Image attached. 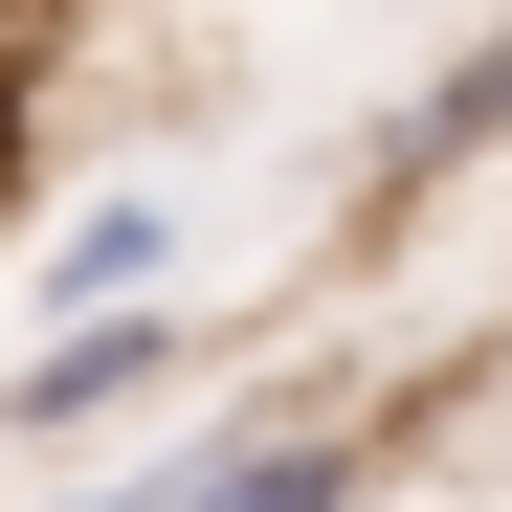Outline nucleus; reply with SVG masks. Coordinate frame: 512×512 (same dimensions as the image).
<instances>
[{"label":"nucleus","instance_id":"nucleus-1","mask_svg":"<svg viewBox=\"0 0 512 512\" xmlns=\"http://www.w3.org/2000/svg\"><path fill=\"white\" fill-rule=\"evenodd\" d=\"M156 512H357L379 490V423L357 401H245V423H201L179 468H134Z\"/></svg>","mask_w":512,"mask_h":512},{"label":"nucleus","instance_id":"nucleus-4","mask_svg":"<svg viewBox=\"0 0 512 512\" xmlns=\"http://www.w3.org/2000/svg\"><path fill=\"white\" fill-rule=\"evenodd\" d=\"M490 134H512V45H446V67H423V112H401V156H379V179H468Z\"/></svg>","mask_w":512,"mask_h":512},{"label":"nucleus","instance_id":"nucleus-2","mask_svg":"<svg viewBox=\"0 0 512 512\" xmlns=\"http://www.w3.org/2000/svg\"><path fill=\"white\" fill-rule=\"evenodd\" d=\"M179 357H201V312H179V290H156V312H90V334H23L0 423H23V446H45V423H112V401H156Z\"/></svg>","mask_w":512,"mask_h":512},{"label":"nucleus","instance_id":"nucleus-5","mask_svg":"<svg viewBox=\"0 0 512 512\" xmlns=\"http://www.w3.org/2000/svg\"><path fill=\"white\" fill-rule=\"evenodd\" d=\"M0 201H23V45H0Z\"/></svg>","mask_w":512,"mask_h":512},{"label":"nucleus","instance_id":"nucleus-6","mask_svg":"<svg viewBox=\"0 0 512 512\" xmlns=\"http://www.w3.org/2000/svg\"><path fill=\"white\" fill-rule=\"evenodd\" d=\"M67 512H156V490H67Z\"/></svg>","mask_w":512,"mask_h":512},{"label":"nucleus","instance_id":"nucleus-3","mask_svg":"<svg viewBox=\"0 0 512 512\" xmlns=\"http://www.w3.org/2000/svg\"><path fill=\"white\" fill-rule=\"evenodd\" d=\"M23 290H45V334H90V312H156V290H179V201H156V179H112V201H67Z\"/></svg>","mask_w":512,"mask_h":512}]
</instances>
